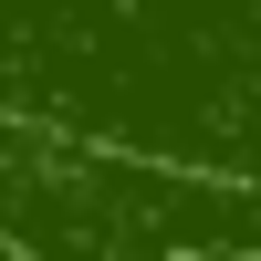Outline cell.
<instances>
[{
	"label": "cell",
	"mask_w": 261,
	"mask_h": 261,
	"mask_svg": "<svg viewBox=\"0 0 261 261\" xmlns=\"http://www.w3.org/2000/svg\"><path fill=\"white\" fill-rule=\"evenodd\" d=\"M0 125L261 188V0H0Z\"/></svg>",
	"instance_id": "obj_1"
},
{
	"label": "cell",
	"mask_w": 261,
	"mask_h": 261,
	"mask_svg": "<svg viewBox=\"0 0 261 261\" xmlns=\"http://www.w3.org/2000/svg\"><path fill=\"white\" fill-rule=\"evenodd\" d=\"M0 241L21 261H261V188L42 136L0 157Z\"/></svg>",
	"instance_id": "obj_2"
},
{
	"label": "cell",
	"mask_w": 261,
	"mask_h": 261,
	"mask_svg": "<svg viewBox=\"0 0 261 261\" xmlns=\"http://www.w3.org/2000/svg\"><path fill=\"white\" fill-rule=\"evenodd\" d=\"M32 146H42L32 125H0V157H32Z\"/></svg>",
	"instance_id": "obj_3"
},
{
	"label": "cell",
	"mask_w": 261,
	"mask_h": 261,
	"mask_svg": "<svg viewBox=\"0 0 261 261\" xmlns=\"http://www.w3.org/2000/svg\"><path fill=\"white\" fill-rule=\"evenodd\" d=\"M0 261H21V251H11V241H0Z\"/></svg>",
	"instance_id": "obj_4"
}]
</instances>
